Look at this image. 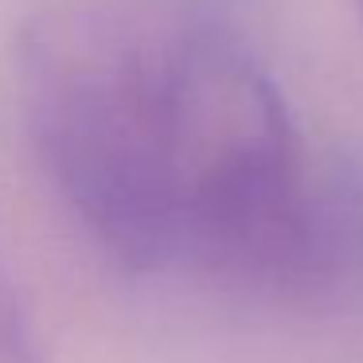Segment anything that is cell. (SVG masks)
<instances>
[{
    "label": "cell",
    "mask_w": 363,
    "mask_h": 363,
    "mask_svg": "<svg viewBox=\"0 0 363 363\" xmlns=\"http://www.w3.org/2000/svg\"><path fill=\"white\" fill-rule=\"evenodd\" d=\"M0 363H48L35 340L32 316L4 266H0Z\"/></svg>",
    "instance_id": "obj_3"
},
{
    "label": "cell",
    "mask_w": 363,
    "mask_h": 363,
    "mask_svg": "<svg viewBox=\"0 0 363 363\" xmlns=\"http://www.w3.org/2000/svg\"><path fill=\"white\" fill-rule=\"evenodd\" d=\"M242 289L297 305H363V160L313 152L289 203L266 230Z\"/></svg>",
    "instance_id": "obj_2"
},
{
    "label": "cell",
    "mask_w": 363,
    "mask_h": 363,
    "mask_svg": "<svg viewBox=\"0 0 363 363\" xmlns=\"http://www.w3.org/2000/svg\"><path fill=\"white\" fill-rule=\"evenodd\" d=\"M355 4H359V12H363V0H355Z\"/></svg>",
    "instance_id": "obj_4"
},
{
    "label": "cell",
    "mask_w": 363,
    "mask_h": 363,
    "mask_svg": "<svg viewBox=\"0 0 363 363\" xmlns=\"http://www.w3.org/2000/svg\"><path fill=\"white\" fill-rule=\"evenodd\" d=\"M16 102L59 203L137 269L238 285L313 157L242 40L113 0L24 20Z\"/></svg>",
    "instance_id": "obj_1"
}]
</instances>
